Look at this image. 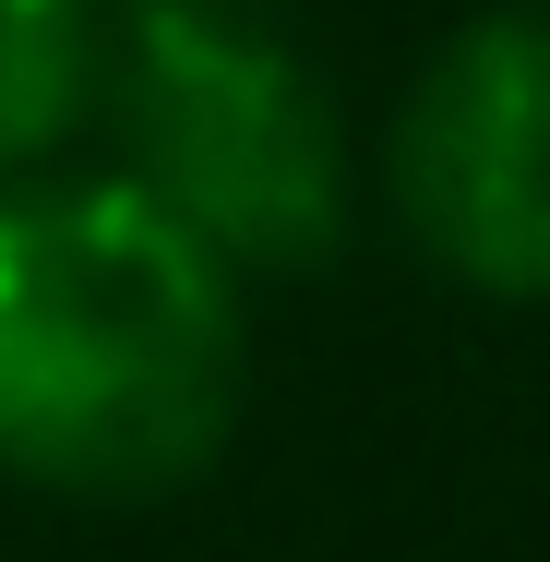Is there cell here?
Wrapping results in <instances>:
<instances>
[{
	"label": "cell",
	"instance_id": "4",
	"mask_svg": "<svg viewBox=\"0 0 550 562\" xmlns=\"http://www.w3.org/2000/svg\"><path fill=\"white\" fill-rule=\"evenodd\" d=\"M97 97V12L85 0H0V168H36Z\"/></svg>",
	"mask_w": 550,
	"mask_h": 562
},
{
	"label": "cell",
	"instance_id": "1",
	"mask_svg": "<svg viewBox=\"0 0 550 562\" xmlns=\"http://www.w3.org/2000/svg\"><path fill=\"white\" fill-rule=\"evenodd\" d=\"M239 419V288L132 180L0 192V467L60 503H156Z\"/></svg>",
	"mask_w": 550,
	"mask_h": 562
},
{
	"label": "cell",
	"instance_id": "3",
	"mask_svg": "<svg viewBox=\"0 0 550 562\" xmlns=\"http://www.w3.org/2000/svg\"><path fill=\"white\" fill-rule=\"evenodd\" d=\"M395 216L454 288L550 300V12L442 36L395 120Z\"/></svg>",
	"mask_w": 550,
	"mask_h": 562
},
{
	"label": "cell",
	"instance_id": "2",
	"mask_svg": "<svg viewBox=\"0 0 550 562\" xmlns=\"http://www.w3.org/2000/svg\"><path fill=\"white\" fill-rule=\"evenodd\" d=\"M132 192L227 276H300L347 239V144L312 60L251 0H132L109 72Z\"/></svg>",
	"mask_w": 550,
	"mask_h": 562
}]
</instances>
